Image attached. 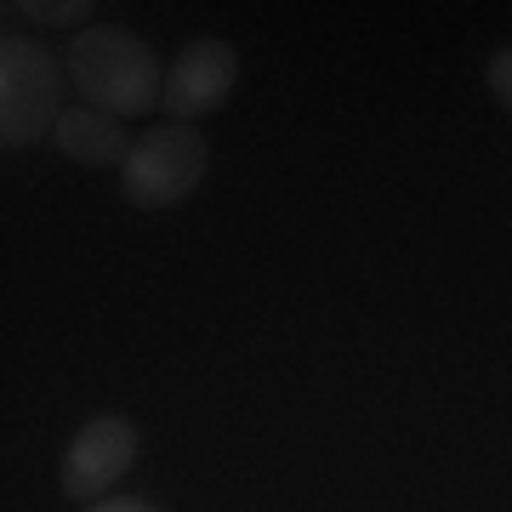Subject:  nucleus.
Instances as JSON below:
<instances>
[{
  "mask_svg": "<svg viewBox=\"0 0 512 512\" xmlns=\"http://www.w3.org/2000/svg\"><path fill=\"white\" fill-rule=\"evenodd\" d=\"M63 69H69V86L80 92L86 109H103L114 120H137V114L160 109V92H165L160 57L143 35H131L120 23L80 29L69 40V52H63Z\"/></svg>",
  "mask_w": 512,
  "mask_h": 512,
  "instance_id": "1",
  "label": "nucleus"
},
{
  "mask_svg": "<svg viewBox=\"0 0 512 512\" xmlns=\"http://www.w3.org/2000/svg\"><path fill=\"white\" fill-rule=\"evenodd\" d=\"M63 86H69V69L40 40L29 35L0 40V143L35 148L46 131H57V120L69 109Z\"/></svg>",
  "mask_w": 512,
  "mask_h": 512,
  "instance_id": "2",
  "label": "nucleus"
},
{
  "mask_svg": "<svg viewBox=\"0 0 512 512\" xmlns=\"http://www.w3.org/2000/svg\"><path fill=\"white\" fill-rule=\"evenodd\" d=\"M205 171H211L205 131L165 120V126L143 131L131 160L120 165V200L131 211H171V205H183L205 183Z\"/></svg>",
  "mask_w": 512,
  "mask_h": 512,
  "instance_id": "3",
  "label": "nucleus"
},
{
  "mask_svg": "<svg viewBox=\"0 0 512 512\" xmlns=\"http://www.w3.org/2000/svg\"><path fill=\"white\" fill-rule=\"evenodd\" d=\"M137 427L126 416H92L63 450V467H57V484L74 507H92V501H109V490L137 467Z\"/></svg>",
  "mask_w": 512,
  "mask_h": 512,
  "instance_id": "4",
  "label": "nucleus"
},
{
  "mask_svg": "<svg viewBox=\"0 0 512 512\" xmlns=\"http://www.w3.org/2000/svg\"><path fill=\"white\" fill-rule=\"evenodd\" d=\"M234 86H239V52L217 35H200L171 57L160 109L171 114L177 126H194V120H205V114H217L222 103L234 97Z\"/></svg>",
  "mask_w": 512,
  "mask_h": 512,
  "instance_id": "5",
  "label": "nucleus"
},
{
  "mask_svg": "<svg viewBox=\"0 0 512 512\" xmlns=\"http://www.w3.org/2000/svg\"><path fill=\"white\" fill-rule=\"evenodd\" d=\"M52 137H57V148H63L74 165H86V171H120V165L131 160V148H137L126 120H114V114H103V109H86V103H69Z\"/></svg>",
  "mask_w": 512,
  "mask_h": 512,
  "instance_id": "6",
  "label": "nucleus"
},
{
  "mask_svg": "<svg viewBox=\"0 0 512 512\" xmlns=\"http://www.w3.org/2000/svg\"><path fill=\"white\" fill-rule=\"evenodd\" d=\"M6 12H23V18L35 23H57V29H80L86 12H97L92 0H12Z\"/></svg>",
  "mask_w": 512,
  "mask_h": 512,
  "instance_id": "7",
  "label": "nucleus"
},
{
  "mask_svg": "<svg viewBox=\"0 0 512 512\" xmlns=\"http://www.w3.org/2000/svg\"><path fill=\"white\" fill-rule=\"evenodd\" d=\"M484 86H490V97L512 114V46L490 52V63H484Z\"/></svg>",
  "mask_w": 512,
  "mask_h": 512,
  "instance_id": "8",
  "label": "nucleus"
},
{
  "mask_svg": "<svg viewBox=\"0 0 512 512\" xmlns=\"http://www.w3.org/2000/svg\"><path fill=\"white\" fill-rule=\"evenodd\" d=\"M86 512H165V507H154L143 495H109V501H92Z\"/></svg>",
  "mask_w": 512,
  "mask_h": 512,
  "instance_id": "9",
  "label": "nucleus"
}]
</instances>
